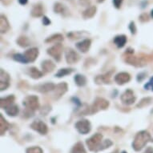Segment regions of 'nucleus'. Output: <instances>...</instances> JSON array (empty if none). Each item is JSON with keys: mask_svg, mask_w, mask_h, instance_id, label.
<instances>
[{"mask_svg": "<svg viewBox=\"0 0 153 153\" xmlns=\"http://www.w3.org/2000/svg\"><path fill=\"white\" fill-rule=\"evenodd\" d=\"M144 88L147 89V90H149L151 89L152 91H153V77L150 79V80L148 82V83H146L145 85H144Z\"/></svg>", "mask_w": 153, "mask_h": 153, "instance_id": "nucleus-38", "label": "nucleus"}, {"mask_svg": "<svg viewBox=\"0 0 153 153\" xmlns=\"http://www.w3.org/2000/svg\"><path fill=\"white\" fill-rule=\"evenodd\" d=\"M39 49L36 48H32L26 51L23 55L29 63V62H34L36 60V59L39 56Z\"/></svg>", "mask_w": 153, "mask_h": 153, "instance_id": "nucleus-14", "label": "nucleus"}, {"mask_svg": "<svg viewBox=\"0 0 153 153\" xmlns=\"http://www.w3.org/2000/svg\"><path fill=\"white\" fill-rule=\"evenodd\" d=\"M144 153H153V149L152 148H148Z\"/></svg>", "mask_w": 153, "mask_h": 153, "instance_id": "nucleus-45", "label": "nucleus"}, {"mask_svg": "<svg viewBox=\"0 0 153 153\" xmlns=\"http://www.w3.org/2000/svg\"><path fill=\"white\" fill-rule=\"evenodd\" d=\"M74 71L73 68H62L60 70L58 71V72L55 74V77L57 78H62L66 75H68L71 74Z\"/></svg>", "mask_w": 153, "mask_h": 153, "instance_id": "nucleus-30", "label": "nucleus"}, {"mask_svg": "<svg viewBox=\"0 0 153 153\" xmlns=\"http://www.w3.org/2000/svg\"><path fill=\"white\" fill-rule=\"evenodd\" d=\"M104 0H98V2L99 3H102V2H103Z\"/></svg>", "mask_w": 153, "mask_h": 153, "instance_id": "nucleus-47", "label": "nucleus"}, {"mask_svg": "<svg viewBox=\"0 0 153 153\" xmlns=\"http://www.w3.org/2000/svg\"><path fill=\"white\" fill-rule=\"evenodd\" d=\"M27 73L30 78L34 79L42 78L43 75V73L39 70L37 68H35V67H31V68H29Z\"/></svg>", "mask_w": 153, "mask_h": 153, "instance_id": "nucleus-21", "label": "nucleus"}, {"mask_svg": "<svg viewBox=\"0 0 153 153\" xmlns=\"http://www.w3.org/2000/svg\"><path fill=\"white\" fill-rule=\"evenodd\" d=\"M26 153H43L42 148L38 147V146H34L28 148L26 151Z\"/></svg>", "mask_w": 153, "mask_h": 153, "instance_id": "nucleus-34", "label": "nucleus"}, {"mask_svg": "<svg viewBox=\"0 0 153 153\" xmlns=\"http://www.w3.org/2000/svg\"><path fill=\"white\" fill-rule=\"evenodd\" d=\"M62 41H63V36L61 34H54L50 37L46 39V43H60Z\"/></svg>", "mask_w": 153, "mask_h": 153, "instance_id": "nucleus-25", "label": "nucleus"}, {"mask_svg": "<svg viewBox=\"0 0 153 153\" xmlns=\"http://www.w3.org/2000/svg\"><path fill=\"white\" fill-rule=\"evenodd\" d=\"M13 59L14 60H15L16 62H19V63H27L28 61L27 60V59L25 58L24 55H22V54H15L13 55Z\"/></svg>", "mask_w": 153, "mask_h": 153, "instance_id": "nucleus-33", "label": "nucleus"}, {"mask_svg": "<svg viewBox=\"0 0 153 153\" xmlns=\"http://www.w3.org/2000/svg\"><path fill=\"white\" fill-rule=\"evenodd\" d=\"M91 45V40L90 39H83V40L76 43L75 47L82 53H86L89 51Z\"/></svg>", "mask_w": 153, "mask_h": 153, "instance_id": "nucleus-16", "label": "nucleus"}, {"mask_svg": "<svg viewBox=\"0 0 153 153\" xmlns=\"http://www.w3.org/2000/svg\"><path fill=\"white\" fill-rule=\"evenodd\" d=\"M14 102H15V96L13 95H8L5 98H1V100H0V107L3 109H6L8 107L13 105Z\"/></svg>", "mask_w": 153, "mask_h": 153, "instance_id": "nucleus-18", "label": "nucleus"}, {"mask_svg": "<svg viewBox=\"0 0 153 153\" xmlns=\"http://www.w3.org/2000/svg\"><path fill=\"white\" fill-rule=\"evenodd\" d=\"M74 80H75V83L78 87H83V86L86 85L87 83V78L83 75H80V74H78L75 76L74 78Z\"/></svg>", "mask_w": 153, "mask_h": 153, "instance_id": "nucleus-28", "label": "nucleus"}, {"mask_svg": "<svg viewBox=\"0 0 153 153\" xmlns=\"http://www.w3.org/2000/svg\"><path fill=\"white\" fill-rule=\"evenodd\" d=\"M54 11L56 14H60V15L66 16V14H68V8L65 6L60 3H55L54 5Z\"/></svg>", "mask_w": 153, "mask_h": 153, "instance_id": "nucleus-24", "label": "nucleus"}, {"mask_svg": "<svg viewBox=\"0 0 153 153\" xmlns=\"http://www.w3.org/2000/svg\"><path fill=\"white\" fill-rule=\"evenodd\" d=\"M51 20L48 19L47 16H43V25L44 26H48V25H50L51 24Z\"/></svg>", "mask_w": 153, "mask_h": 153, "instance_id": "nucleus-43", "label": "nucleus"}, {"mask_svg": "<svg viewBox=\"0 0 153 153\" xmlns=\"http://www.w3.org/2000/svg\"><path fill=\"white\" fill-rule=\"evenodd\" d=\"M19 4H21V5L24 6L28 3V0H19Z\"/></svg>", "mask_w": 153, "mask_h": 153, "instance_id": "nucleus-44", "label": "nucleus"}, {"mask_svg": "<svg viewBox=\"0 0 153 153\" xmlns=\"http://www.w3.org/2000/svg\"><path fill=\"white\" fill-rule=\"evenodd\" d=\"M150 140L151 135L148 131H139L136 135L132 142L133 149L136 152H140L147 145V143Z\"/></svg>", "mask_w": 153, "mask_h": 153, "instance_id": "nucleus-1", "label": "nucleus"}, {"mask_svg": "<svg viewBox=\"0 0 153 153\" xmlns=\"http://www.w3.org/2000/svg\"><path fill=\"white\" fill-rule=\"evenodd\" d=\"M19 107L15 104H13L5 109V112L9 116H16L19 114Z\"/></svg>", "mask_w": 153, "mask_h": 153, "instance_id": "nucleus-29", "label": "nucleus"}, {"mask_svg": "<svg viewBox=\"0 0 153 153\" xmlns=\"http://www.w3.org/2000/svg\"><path fill=\"white\" fill-rule=\"evenodd\" d=\"M51 107L50 106H45L44 108H43V109L41 110V113L43 114V115H44V116H47L48 114V112L49 111H51Z\"/></svg>", "mask_w": 153, "mask_h": 153, "instance_id": "nucleus-40", "label": "nucleus"}, {"mask_svg": "<svg viewBox=\"0 0 153 153\" xmlns=\"http://www.w3.org/2000/svg\"><path fill=\"white\" fill-rule=\"evenodd\" d=\"M123 0H112L113 5L116 9H120L121 7L122 3H123Z\"/></svg>", "mask_w": 153, "mask_h": 153, "instance_id": "nucleus-39", "label": "nucleus"}, {"mask_svg": "<svg viewBox=\"0 0 153 153\" xmlns=\"http://www.w3.org/2000/svg\"><path fill=\"white\" fill-rule=\"evenodd\" d=\"M71 153H87V152H86L85 148L83 147V143L79 142V143H75L74 145Z\"/></svg>", "mask_w": 153, "mask_h": 153, "instance_id": "nucleus-32", "label": "nucleus"}, {"mask_svg": "<svg viewBox=\"0 0 153 153\" xmlns=\"http://www.w3.org/2000/svg\"><path fill=\"white\" fill-rule=\"evenodd\" d=\"M113 143L110 140H105L103 141V143H102V145H101V148H100V151L102 150H104L106 148H110L111 146L112 145Z\"/></svg>", "mask_w": 153, "mask_h": 153, "instance_id": "nucleus-36", "label": "nucleus"}, {"mask_svg": "<svg viewBox=\"0 0 153 153\" xmlns=\"http://www.w3.org/2000/svg\"><path fill=\"white\" fill-rule=\"evenodd\" d=\"M47 52L57 62H59L62 57V53H63V45L61 43H55L52 47L48 48Z\"/></svg>", "mask_w": 153, "mask_h": 153, "instance_id": "nucleus-5", "label": "nucleus"}, {"mask_svg": "<svg viewBox=\"0 0 153 153\" xmlns=\"http://www.w3.org/2000/svg\"><path fill=\"white\" fill-rule=\"evenodd\" d=\"M151 100H152V99L151 98H144L140 102V103L137 104V108H143V107H145V106L148 105L149 103H150Z\"/></svg>", "mask_w": 153, "mask_h": 153, "instance_id": "nucleus-35", "label": "nucleus"}, {"mask_svg": "<svg viewBox=\"0 0 153 153\" xmlns=\"http://www.w3.org/2000/svg\"><path fill=\"white\" fill-rule=\"evenodd\" d=\"M65 59L68 64H74V63H78L80 56L75 51L71 48H68L65 51Z\"/></svg>", "mask_w": 153, "mask_h": 153, "instance_id": "nucleus-8", "label": "nucleus"}, {"mask_svg": "<svg viewBox=\"0 0 153 153\" xmlns=\"http://www.w3.org/2000/svg\"><path fill=\"white\" fill-rule=\"evenodd\" d=\"M76 130L83 135H86L90 132L91 130V125L90 121L88 120H79L75 125Z\"/></svg>", "mask_w": 153, "mask_h": 153, "instance_id": "nucleus-6", "label": "nucleus"}, {"mask_svg": "<svg viewBox=\"0 0 153 153\" xmlns=\"http://www.w3.org/2000/svg\"><path fill=\"white\" fill-rule=\"evenodd\" d=\"M151 15H152V19H153V9L152 10V11H151Z\"/></svg>", "mask_w": 153, "mask_h": 153, "instance_id": "nucleus-46", "label": "nucleus"}, {"mask_svg": "<svg viewBox=\"0 0 153 153\" xmlns=\"http://www.w3.org/2000/svg\"><path fill=\"white\" fill-rule=\"evenodd\" d=\"M131 79V75L128 72H120L118 73L115 76V82L118 85H123L125 83H128Z\"/></svg>", "mask_w": 153, "mask_h": 153, "instance_id": "nucleus-15", "label": "nucleus"}, {"mask_svg": "<svg viewBox=\"0 0 153 153\" xmlns=\"http://www.w3.org/2000/svg\"><path fill=\"white\" fill-rule=\"evenodd\" d=\"M109 101L105 100V99L101 98V97H97L95 99L94 103L91 107V114H95V113L99 112L100 111H103L108 109L109 107Z\"/></svg>", "mask_w": 153, "mask_h": 153, "instance_id": "nucleus-4", "label": "nucleus"}, {"mask_svg": "<svg viewBox=\"0 0 153 153\" xmlns=\"http://www.w3.org/2000/svg\"><path fill=\"white\" fill-rule=\"evenodd\" d=\"M23 104L25 106L27 110L30 112H34L39 108V101L36 95H28L23 100Z\"/></svg>", "mask_w": 153, "mask_h": 153, "instance_id": "nucleus-3", "label": "nucleus"}, {"mask_svg": "<svg viewBox=\"0 0 153 153\" xmlns=\"http://www.w3.org/2000/svg\"><path fill=\"white\" fill-rule=\"evenodd\" d=\"M41 67H42V69L45 73H49L52 72L53 71L55 70V64L53 63L51 60H49V59H47V60H44L41 64Z\"/></svg>", "mask_w": 153, "mask_h": 153, "instance_id": "nucleus-19", "label": "nucleus"}, {"mask_svg": "<svg viewBox=\"0 0 153 153\" xmlns=\"http://www.w3.org/2000/svg\"><path fill=\"white\" fill-rule=\"evenodd\" d=\"M10 86V75L5 71L1 69L0 71V89L4 91Z\"/></svg>", "mask_w": 153, "mask_h": 153, "instance_id": "nucleus-10", "label": "nucleus"}, {"mask_svg": "<svg viewBox=\"0 0 153 153\" xmlns=\"http://www.w3.org/2000/svg\"><path fill=\"white\" fill-rule=\"evenodd\" d=\"M10 28V23L4 15H1L0 16V31L1 33H6Z\"/></svg>", "mask_w": 153, "mask_h": 153, "instance_id": "nucleus-23", "label": "nucleus"}, {"mask_svg": "<svg viewBox=\"0 0 153 153\" xmlns=\"http://www.w3.org/2000/svg\"><path fill=\"white\" fill-rule=\"evenodd\" d=\"M112 71H109L103 75H97L95 78V82L96 84L101 85V84H109L111 83V78Z\"/></svg>", "mask_w": 153, "mask_h": 153, "instance_id": "nucleus-12", "label": "nucleus"}, {"mask_svg": "<svg viewBox=\"0 0 153 153\" xmlns=\"http://www.w3.org/2000/svg\"><path fill=\"white\" fill-rule=\"evenodd\" d=\"M79 3L81 6L87 7V6L90 5L91 1L90 0H79Z\"/></svg>", "mask_w": 153, "mask_h": 153, "instance_id": "nucleus-42", "label": "nucleus"}, {"mask_svg": "<svg viewBox=\"0 0 153 153\" xmlns=\"http://www.w3.org/2000/svg\"><path fill=\"white\" fill-rule=\"evenodd\" d=\"M68 84L66 83L63 82V83H59L58 85L55 86V90L53 91H54V98L55 100H59V98H61L68 91Z\"/></svg>", "mask_w": 153, "mask_h": 153, "instance_id": "nucleus-11", "label": "nucleus"}, {"mask_svg": "<svg viewBox=\"0 0 153 153\" xmlns=\"http://www.w3.org/2000/svg\"><path fill=\"white\" fill-rule=\"evenodd\" d=\"M97 7L95 6H91L90 7L87 8L83 12V16L84 19H91L96 14Z\"/></svg>", "mask_w": 153, "mask_h": 153, "instance_id": "nucleus-27", "label": "nucleus"}, {"mask_svg": "<svg viewBox=\"0 0 153 153\" xmlns=\"http://www.w3.org/2000/svg\"><path fill=\"white\" fill-rule=\"evenodd\" d=\"M10 128V123L3 118V115H0V133L1 136L4 135V133Z\"/></svg>", "mask_w": 153, "mask_h": 153, "instance_id": "nucleus-26", "label": "nucleus"}, {"mask_svg": "<svg viewBox=\"0 0 153 153\" xmlns=\"http://www.w3.org/2000/svg\"><path fill=\"white\" fill-rule=\"evenodd\" d=\"M55 86L53 83H46L44 84H41L35 87V90L39 91L40 93H48L55 90Z\"/></svg>", "mask_w": 153, "mask_h": 153, "instance_id": "nucleus-17", "label": "nucleus"}, {"mask_svg": "<svg viewBox=\"0 0 153 153\" xmlns=\"http://www.w3.org/2000/svg\"><path fill=\"white\" fill-rule=\"evenodd\" d=\"M121 153H128V152H125V151H123V152H122Z\"/></svg>", "mask_w": 153, "mask_h": 153, "instance_id": "nucleus-48", "label": "nucleus"}, {"mask_svg": "<svg viewBox=\"0 0 153 153\" xmlns=\"http://www.w3.org/2000/svg\"><path fill=\"white\" fill-rule=\"evenodd\" d=\"M127 36L124 35H119L117 36L114 38V43L116 44V47L119 48H122L125 46L126 43H127Z\"/></svg>", "mask_w": 153, "mask_h": 153, "instance_id": "nucleus-22", "label": "nucleus"}, {"mask_svg": "<svg viewBox=\"0 0 153 153\" xmlns=\"http://www.w3.org/2000/svg\"><path fill=\"white\" fill-rule=\"evenodd\" d=\"M125 62L130 65L135 66V67H142L145 65L144 61L138 56H133L131 55H128L125 59Z\"/></svg>", "mask_w": 153, "mask_h": 153, "instance_id": "nucleus-13", "label": "nucleus"}, {"mask_svg": "<svg viewBox=\"0 0 153 153\" xmlns=\"http://www.w3.org/2000/svg\"><path fill=\"white\" fill-rule=\"evenodd\" d=\"M43 14V8L41 3H37L32 7L30 11V15L34 18L41 17Z\"/></svg>", "mask_w": 153, "mask_h": 153, "instance_id": "nucleus-20", "label": "nucleus"}, {"mask_svg": "<svg viewBox=\"0 0 153 153\" xmlns=\"http://www.w3.org/2000/svg\"><path fill=\"white\" fill-rule=\"evenodd\" d=\"M30 128L35 131H37L41 135H46L48 132V125L45 123H43V121L37 120H35L31 124H30Z\"/></svg>", "mask_w": 153, "mask_h": 153, "instance_id": "nucleus-9", "label": "nucleus"}, {"mask_svg": "<svg viewBox=\"0 0 153 153\" xmlns=\"http://www.w3.org/2000/svg\"><path fill=\"white\" fill-rule=\"evenodd\" d=\"M129 30H130L131 33L132 35H135L136 33V30H137V29H136V26L133 21H131L130 23V24H129Z\"/></svg>", "mask_w": 153, "mask_h": 153, "instance_id": "nucleus-37", "label": "nucleus"}, {"mask_svg": "<svg viewBox=\"0 0 153 153\" xmlns=\"http://www.w3.org/2000/svg\"><path fill=\"white\" fill-rule=\"evenodd\" d=\"M102 143H103V136L100 133H96L86 140V144L88 147V149L95 152L100 151Z\"/></svg>", "mask_w": 153, "mask_h": 153, "instance_id": "nucleus-2", "label": "nucleus"}, {"mask_svg": "<svg viewBox=\"0 0 153 153\" xmlns=\"http://www.w3.org/2000/svg\"><path fill=\"white\" fill-rule=\"evenodd\" d=\"M112 153H117V151H116V152H112Z\"/></svg>", "mask_w": 153, "mask_h": 153, "instance_id": "nucleus-49", "label": "nucleus"}, {"mask_svg": "<svg viewBox=\"0 0 153 153\" xmlns=\"http://www.w3.org/2000/svg\"><path fill=\"white\" fill-rule=\"evenodd\" d=\"M121 102L125 104V105H131L133 104L136 100V95H134L132 90L131 89H127L120 96Z\"/></svg>", "mask_w": 153, "mask_h": 153, "instance_id": "nucleus-7", "label": "nucleus"}, {"mask_svg": "<svg viewBox=\"0 0 153 153\" xmlns=\"http://www.w3.org/2000/svg\"><path fill=\"white\" fill-rule=\"evenodd\" d=\"M140 22H142V23H144V22H147V21H148V15H147V14H145V13L142 14V15L140 16Z\"/></svg>", "mask_w": 153, "mask_h": 153, "instance_id": "nucleus-41", "label": "nucleus"}, {"mask_svg": "<svg viewBox=\"0 0 153 153\" xmlns=\"http://www.w3.org/2000/svg\"><path fill=\"white\" fill-rule=\"evenodd\" d=\"M16 43H18V45L20 46L21 48H27L30 45V40L26 36H20L19 38H18Z\"/></svg>", "mask_w": 153, "mask_h": 153, "instance_id": "nucleus-31", "label": "nucleus"}]
</instances>
